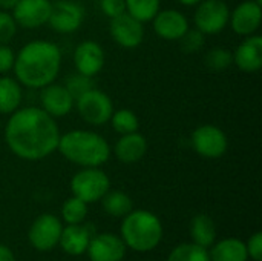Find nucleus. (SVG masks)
<instances>
[{"instance_id":"f257e3e1","label":"nucleus","mask_w":262,"mask_h":261,"mask_svg":"<svg viewBox=\"0 0 262 261\" xmlns=\"http://www.w3.org/2000/svg\"><path fill=\"white\" fill-rule=\"evenodd\" d=\"M60 129L54 117L40 106L14 111L5 126V143L18 158L38 162L57 151Z\"/></svg>"},{"instance_id":"f03ea898","label":"nucleus","mask_w":262,"mask_h":261,"mask_svg":"<svg viewBox=\"0 0 262 261\" xmlns=\"http://www.w3.org/2000/svg\"><path fill=\"white\" fill-rule=\"evenodd\" d=\"M61 69V51L49 40H32L15 54V80L31 89H41L55 82Z\"/></svg>"},{"instance_id":"7ed1b4c3","label":"nucleus","mask_w":262,"mask_h":261,"mask_svg":"<svg viewBox=\"0 0 262 261\" xmlns=\"http://www.w3.org/2000/svg\"><path fill=\"white\" fill-rule=\"evenodd\" d=\"M57 151L80 168H100L109 162L112 154L107 140L89 129H72L60 134Z\"/></svg>"},{"instance_id":"20e7f679","label":"nucleus","mask_w":262,"mask_h":261,"mask_svg":"<svg viewBox=\"0 0 262 261\" xmlns=\"http://www.w3.org/2000/svg\"><path fill=\"white\" fill-rule=\"evenodd\" d=\"M121 240L126 248L137 252L154 251L163 240L161 220L150 211L138 209L130 211L123 217Z\"/></svg>"},{"instance_id":"39448f33","label":"nucleus","mask_w":262,"mask_h":261,"mask_svg":"<svg viewBox=\"0 0 262 261\" xmlns=\"http://www.w3.org/2000/svg\"><path fill=\"white\" fill-rule=\"evenodd\" d=\"M111 189V180L100 168H81L71 178V192L84 203L100 202Z\"/></svg>"},{"instance_id":"423d86ee","label":"nucleus","mask_w":262,"mask_h":261,"mask_svg":"<svg viewBox=\"0 0 262 261\" xmlns=\"http://www.w3.org/2000/svg\"><path fill=\"white\" fill-rule=\"evenodd\" d=\"M75 108L81 120L91 126L106 125L115 111L111 97L97 88H92L75 98Z\"/></svg>"},{"instance_id":"0eeeda50","label":"nucleus","mask_w":262,"mask_h":261,"mask_svg":"<svg viewBox=\"0 0 262 261\" xmlns=\"http://www.w3.org/2000/svg\"><path fill=\"white\" fill-rule=\"evenodd\" d=\"M230 8L224 0H201L193 14V23L204 35H215L229 25Z\"/></svg>"},{"instance_id":"6e6552de","label":"nucleus","mask_w":262,"mask_h":261,"mask_svg":"<svg viewBox=\"0 0 262 261\" xmlns=\"http://www.w3.org/2000/svg\"><path fill=\"white\" fill-rule=\"evenodd\" d=\"M190 143L198 155L213 160L223 157L227 152L229 137L220 126L206 123L195 128L190 135Z\"/></svg>"},{"instance_id":"1a4fd4ad","label":"nucleus","mask_w":262,"mask_h":261,"mask_svg":"<svg viewBox=\"0 0 262 261\" xmlns=\"http://www.w3.org/2000/svg\"><path fill=\"white\" fill-rule=\"evenodd\" d=\"M84 20V9L74 0L52 2L51 15L48 25L58 34H72L78 31Z\"/></svg>"},{"instance_id":"9d476101","label":"nucleus","mask_w":262,"mask_h":261,"mask_svg":"<svg viewBox=\"0 0 262 261\" xmlns=\"http://www.w3.org/2000/svg\"><path fill=\"white\" fill-rule=\"evenodd\" d=\"M61 231H63V225L55 215L41 214L31 225L28 238H29V243L37 251L48 252L58 245Z\"/></svg>"},{"instance_id":"9b49d317","label":"nucleus","mask_w":262,"mask_h":261,"mask_svg":"<svg viewBox=\"0 0 262 261\" xmlns=\"http://www.w3.org/2000/svg\"><path fill=\"white\" fill-rule=\"evenodd\" d=\"M144 23L132 17L130 14L124 12L115 18H111L109 23V34L112 40L126 49L138 48L144 40Z\"/></svg>"},{"instance_id":"f8f14e48","label":"nucleus","mask_w":262,"mask_h":261,"mask_svg":"<svg viewBox=\"0 0 262 261\" xmlns=\"http://www.w3.org/2000/svg\"><path fill=\"white\" fill-rule=\"evenodd\" d=\"M51 9V0H18L11 14L17 26L25 29H37L48 25Z\"/></svg>"},{"instance_id":"ddd939ff","label":"nucleus","mask_w":262,"mask_h":261,"mask_svg":"<svg viewBox=\"0 0 262 261\" xmlns=\"http://www.w3.org/2000/svg\"><path fill=\"white\" fill-rule=\"evenodd\" d=\"M262 23V5L256 0H244L230 11L229 25L241 37L256 34Z\"/></svg>"},{"instance_id":"4468645a","label":"nucleus","mask_w":262,"mask_h":261,"mask_svg":"<svg viewBox=\"0 0 262 261\" xmlns=\"http://www.w3.org/2000/svg\"><path fill=\"white\" fill-rule=\"evenodd\" d=\"M155 34L166 42H178L190 28L189 18L178 9H160L152 18Z\"/></svg>"},{"instance_id":"2eb2a0df","label":"nucleus","mask_w":262,"mask_h":261,"mask_svg":"<svg viewBox=\"0 0 262 261\" xmlns=\"http://www.w3.org/2000/svg\"><path fill=\"white\" fill-rule=\"evenodd\" d=\"M72 60L77 72L94 78L104 68L106 54L100 43L94 40H84L75 48Z\"/></svg>"},{"instance_id":"dca6fc26","label":"nucleus","mask_w":262,"mask_h":261,"mask_svg":"<svg viewBox=\"0 0 262 261\" xmlns=\"http://www.w3.org/2000/svg\"><path fill=\"white\" fill-rule=\"evenodd\" d=\"M40 108L54 118L68 115L75 108V98L61 83H51L41 88Z\"/></svg>"},{"instance_id":"f3484780","label":"nucleus","mask_w":262,"mask_h":261,"mask_svg":"<svg viewBox=\"0 0 262 261\" xmlns=\"http://www.w3.org/2000/svg\"><path fill=\"white\" fill-rule=\"evenodd\" d=\"M233 54V65L243 72L255 74L262 68V37L259 34H252L246 37Z\"/></svg>"},{"instance_id":"a211bd4d","label":"nucleus","mask_w":262,"mask_h":261,"mask_svg":"<svg viewBox=\"0 0 262 261\" xmlns=\"http://www.w3.org/2000/svg\"><path fill=\"white\" fill-rule=\"evenodd\" d=\"M86 252L91 261H121L126 255V245L114 234H100L91 238Z\"/></svg>"},{"instance_id":"6ab92c4d","label":"nucleus","mask_w":262,"mask_h":261,"mask_svg":"<svg viewBox=\"0 0 262 261\" xmlns=\"http://www.w3.org/2000/svg\"><path fill=\"white\" fill-rule=\"evenodd\" d=\"M114 152L118 162L124 165L138 163L140 160H143V157L147 152V140L138 131L120 135V138L115 143Z\"/></svg>"},{"instance_id":"aec40b11","label":"nucleus","mask_w":262,"mask_h":261,"mask_svg":"<svg viewBox=\"0 0 262 261\" xmlns=\"http://www.w3.org/2000/svg\"><path fill=\"white\" fill-rule=\"evenodd\" d=\"M89 242H91L89 226H83L80 223V225H68L66 228H63L58 245L66 254L72 257H78L86 252Z\"/></svg>"},{"instance_id":"412c9836","label":"nucleus","mask_w":262,"mask_h":261,"mask_svg":"<svg viewBox=\"0 0 262 261\" xmlns=\"http://www.w3.org/2000/svg\"><path fill=\"white\" fill-rule=\"evenodd\" d=\"M23 100L21 85L15 80V77L2 75L0 77V114L11 115L17 111Z\"/></svg>"},{"instance_id":"4be33fe9","label":"nucleus","mask_w":262,"mask_h":261,"mask_svg":"<svg viewBox=\"0 0 262 261\" xmlns=\"http://www.w3.org/2000/svg\"><path fill=\"white\" fill-rule=\"evenodd\" d=\"M210 261H247V249L246 243L239 238H224L218 242L213 249L209 252Z\"/></svg>"},{"instance_id":"5701e85b","label":"nucleus","mask_w":262,"mask_h":261,"mask_svg":"<svg viewBox=\"0 0 262 261\" xmlns=\"http://www.w3.org/2000/svg\"><path fill=\"white\" fill-rule=\"evenodd\" d=\"M190 235L195 245L209 248L216 238V228L213 220L206 214H198L190 222Z\"/></svg>"},{"instance_id":"b1692460","label":"nucleus","mask_w":262,"mask_h":261,"mask_svg":"<svg viewBox=\"0 0 262 261\" xmlns=\"http://www.w3.org/2000/svg\"><path fill=\"white\" fill-rule=\"evenodd\" d=\"M103 209L111 217H124L132 211V200L123 191H107L101 198Z\"/></svg>"},{"instance_id":"393cba45","label":"nucleus","mask_w":262,"mask_h":261,"mask_svg":"<svg viewBox=\"0 0 262 261\" xmlns=\"http://www.w3.org/2000/svg\"><path fill=\"white\" fill-rule=\"evenodd\" d=\"M126 12L140 20L141 23L152 22L157 12L161 9V0H124Z\"/></svg>"},{"instance_id":"a878e982","label":"nucleus","mask_w":262,"mask_h":261,"mask_svg":"<svg viewBox=\"0 0 262 261\" xmlns=\"http://www.w3.org/2000/svg\"><path fill=\"white\" fill-rule=\"evenodd\" d=\"M109 122L112 125V129L115 132H118L120 135L137 132L140 129V118H138V115L132 109H127V108L114 111Z\"/></svg>"},{"instance_id":"bb28decb","label":"nucleus","mask_w":262,"mask_h":261,"mask_svg":"<svg viewBox=\"0 0 262 261\" xmlns=\"http://www.w3.org/2000/svg\"><path fill=\"white\" fill-rule=\"evenodd\" d=\"M167 261H210L207 248L195 243H183L172 249Z\"/></svg>"},{"instance_id":"cd10ccee","label":"nucleus","mask_w":262,"mask_h":261,"mask_svg":"<svg viewBox=\"0 0 262 261\" xmlns=\"http://www.w3.org/2000/svg\"><path fill=\"white\" fill-rule=\"evenodd\" d=\"M61 217L68 225H80L88 217V203L77 197L68 198L61 206Z\"/></svg>"},{"instance_id":"c85d7f7f","label":"nucleus","mask_w":262,"mask_h":261,"mask_svg":"<svg viewBox=\"0 0 262 261\" xmlns=\"http://www.w3.org/2000/svg\"><path fill=\"white\" fill-rule=\"evenodd\" d=\"M204 63L210 71L220 72V71L229 69L233 65V54L227 48L216 46V48H212L210 51H207V54L204 57Z\"/></svg>"},{"instance_id":"c756f323","label":"nucleus","mask_w":262,"mask_h":261,"mask_svg":"<svg viewBox=\"0 0 262 261\" xmlns=\"http://www.w3.org/2000/svg\"><path fill=\"white\" fill-rule=\"evenodd\" d=\"M180 45H181V49L186 52V54H196L198 51L203 49L204 43H206V35L198 31L196 28L193 29H187V32L178 40Z\"/></svg>"},{"instance_id":"7c9ffc66","label":"nucleus","mask_w":262,"mask_h":261,"mask_svg":"<svg viewBox=\"0 0 262 261\" xmlns=\"http://www.w3.org/2000/svg\"><path fill=\"white\" fill-rule=\"evenodd\" d=\"M64 86L68 88V91L72 94L74 98H78L81 94H84L86 91L95 88L94 85V80L92 77H88V75H83L80 72H75V74H71L64 83Z\"/></svg>"},{"instance_id":"2f4dec72","label":"nucleus","mask_w":262,"mask_h":261,"mask_svg":"<svg viewBox=\"0 0 262 261\" xmlns=\"http://www.w3.org/2000/svg\"><path fill=\"white\" fill-rule=\"evenodd\" d=\"M17 23L9 11L0 9V45H8L17 34Z\"/></svg>"},{"instance_id":"473e14b6","label":"nucleus","mask_w":262,"mask_h":261,"mask_svg":"<svg viewBox=\"0 0 262 261\" xmlns=\"http://www.w3.org/2000/svg\"><path fill=\"white\" fill-rule=\"evenodd\" d=\"M100 8L103 14L111 20L126 12V2L124 0H100Z\"/></svg>"},{"instance_id":"72a5a7b5","label":"nucleus","mask_w":262,"mask_h":261,"mask_svg":"<svg viewBox=\"0 0 262 261\" xmlns=\"http://www.w3.org/2000/svg\"><path fill=\"white\" fill-rule=\"evenodd\" d=\"M15 62V52L9 45H0V74H8L12 71Z\"/></svg>"},{"instance_id":"f704fd0d","label":"nucleus","mask_w":262,"mask_h":261,"mask_svg":"<svg viewBox=\"0 0 262 261\" xmlns=\"http://www.w3.org/2000/svg\"><path fill=\"white\" fill-rule=\"evenodd\" d=\"M247 255L253 261H262V234L255 232L246 243Z\"/></svg>"},{"instance_id":"c9c22d12","label":"nucleus","mask_w":262,"mask_h":261,"mask_svg":"<svg viewBox=\"0 0 262 261\" xmlns=\"http://www.w3.org/2000/svg\"><path fill=\"white\" fill-rule=\"evenodd\" d=\"M0 261H15L12 251L3 245H0Z\"/></svg>"},{"instance_id":"e433bc0d","label":"nucleus","mask_w":262,"mask_h":261,"mask_svg":"<svg viewBox=\"0 0 262 261\" xmlns=\"http://www.w3.org/2000/svg\"><path fill=\"white\" fill-rule=\"evenodd\" d=\"M17 2L18 0H0V9H3V11H12L14 9V6L17 5Z\"/></svg>"},{"instance_id":"4c0bfd02","label":"nucleus","mask_w":262,"mask_h":261,"mask_svg":"<svg viewBox=\"0 0 262 261\" xmlns=\"http://www.w3.org/2000/svg\"><path fill=\"white\" fill-rule=\"evenodd\" d=\"M178 2L184 6H196L201 0H178Z\"/></svg>"}]
</instances>
